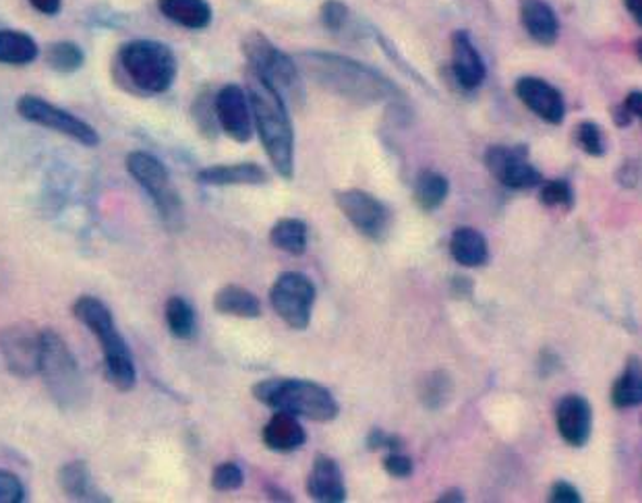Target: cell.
<instances>
[{
    "label": "cell",
    "instance_id": "36",
    "mask_svg": "<svg viewBox=\"0 0 642 503\" xmlns=\"http://www.w3.org/2000/svg\"><path fill=\"white\" fill-rule=\"evenodd\" d=\"M25 502L24 482L9 470H0V503Z\"/></svg>",
    "mask_w": 642,
    "mask_h": 503
},
{
    "label": "cell",
    "instance_id": "34",
    "mask_svg": "<svg viewBox=\"0 0 642 503\" xmlns=\"http://www.w3.org/2000/svg\"><path fill=\"white\" fill-rule=\"evenodd\" d=\"M576 141L578 145L589 154V156H603L605 154V143H603V131L593 120H585L576 129Z\"/></svg>",
    "mask_w": 642,
    "mask_h": 503
},
{
    "label": "cell",
    "instance_id": "10",
    "mask_svg": "<svg viewBox=\"0 0 642 503\" xmlns=\"http://www.w3.org/2000/svg\"><path fill=\"white\" fill-rule=\"evenodd\" d=\"M17 113L25 120L34 122V125H40V127H47L50 131H56L65 138L75 139L79 141L81 145H88V147H95L100 145V136L98 131L93 129L92 125H88L86 120L77 118L75 115H70L67 111L50 104L44 98L40 95H22L17 100Z\"/></svg>",
    "mask_w": 642,
    "mask_h": 503
},
{
    "label": "cell",
    "instance_id": "23",
    "mask_svg": "<svg viewBox=\"0 0 642 503\" xmlns=\"http://www.w3.org/2000/svg\"><path fill=\"white\" fill-rule=\"evenodd\" d=\"M158 9L166 20L187 29H206L211 24L207 0H158Z\"/></svg>",
    "mask_w": 642,
    "mask_h": 503
},
{
    "label": "cell",
    "instance_id": "6",
    "mask_svg": "<svg viewBox=\"0 0 642 503\" xmlns=\"http://www.w3.org/2000/svg\"><path fill=\"white\" fill-rule=\"evenodd\" d=\"M118 67L141 93L168 92L177 79L175 52L154 40H133L120 48Z\"/></svg>",
    "mask_w": 642,
    "mask_h": 503
},
{
    "label": "cell",
    "instance_id": "33",
    "mask_svg": "<svg viewBox=\"0 0 642 503\" xmlns=\"http://www.w3.org/2000/svg\"><path fill=\"white\" fill-rule=\"evenodd\" d=\"M243 482H245V475L236 462H222L220 466L214 468L211 487L220 493L236 491L239 487H243Z\"/></svg>",
    "mask_w": 642,
    "mask_h": 503
},
{
    "label": "cell",
    "instance_id": "14",
    "mask_svg": "<svg viewBox=\"0 0 642 503\" xmlns=\"http://www.w3.org/2000/svg\"><path fill=\"white\" fill-rule=\"evenodd\" d=\"M216 116L220 129L236 143H247L252 139V106L241 86L230 83L216 93Z\"/></svg>",
    "mask_w": 642,
    "mask_h": 503
},
{
    "label": "cell",
    "instance_id": "4",
    "mask_svg": "<svg viewBox=\"0 0 642 503\" xmlns=\"http://www.w3.org/2000/svg\"><path fill=\"white\" fill-rule=\"evenodd\" d=\"M48 394L63 411H81L90 400V388L75 354L67 343L54 332H40V366Z\"/></svg>",
    "mask_w": 642,
    "mask_h": 503
},
{
    "label": "cell",
    "instance_id": "18",
    "mask_svg": "<svg viewBox=\"0 0 642 503\" xmlns=\"http://www.w3.org/2000/svg\"><path fill=\"white\" fill-rule=\"evenodd\" d=\"M452 67L464 90H477L485 81V63L466 31L452 36Z\"/></svg>",
    "mask_w": 642,
    "mask_h": 503
},
{
    "label": "cell",
    "instance_id": "12",
    "mask_svg": "<svg viewBox=\"0 0 642 503\" xmlns=\"http://www.w3.org/2000/svg\"><path fill=\"white\" fill-rule=\"evenodd\" d=\"M0 354L7 369L22 377H34L40 366V332L25 323L9 325L0 332Z\"/></svg>",
    "mask_w": 642,
    "mask_h": 503
},
{
    "label": "cell",
    "instance_id": "9",
    "mask_svg": "<svg viewBox=\"0 0 642 503\" xmlns=\"http://www.w3.org/2000/svg\"><path fill=\"white\" fill-rule=\"evenodd\" d=\"M318 291L307 275L286 272L280 275L270 291V302L278 318L293 330H307L311 321Z\"/></svg>",
    "mask_w": 642,
    "mask_h": 503
},
{
    "label": "cell",
    "instance_id": "30",
    "mask_svg": "<svg viewBox=\"0 0 642 503\" xmlns=\"http://www.w3.org/2000/svg\"><path fill=\"white\" fill-rule=\"evenodd\" d=\"M166 323H168V330L175 338L191 340L195 336V327H197L195 309L189 305L187 298L170 297L166 302Z\"/></svg>",
    "mask_w": 642,
    "mask_h": 503
},
{
    "label": "cell",
    "instance_id": "35",
    "mask_svg": "<svg viewBox=\"0 0 642 503\" xmlns=\"http://www.w3.org/2000/svg\"><path fill=\"white\" fill-rule=\"evenodd\" d=\"M541 202L548 207H566L570 209L574 204L573 186L557 179L541 186Z\"/></svg>",
    "mask_w": 642,
    "mask_h": 503
},
{
    "label": "cell",
    "instance_id": "42",
    "mask_svg": "<svg viewBox=\"0 0 642 503\" xmlns=\"http://www.w3.org/2000/svg\"><path fill=\"white\" fill-rule=\"evenodd\" d=\"M31 7L44 15H56L61 11L63 0H29Z\"/></svg>",
    "mask_w": 642,
    "mask_h": 503
},
{
    "label": "cell",
    "instance_id": "29",
    "mask_svg": "<svg viewBox=\"0 0 642 503\" xmlns=\"http://www.w3.org/2000/svg\"><path fill=\"white\" fill-rule=\"evenodd\" d=\"M450 193V183L446 177L434 170H425L419 175L414 184V202L423 211H434L446 202Z\"/></svg>",
    "mask_w": 642,
    "mask_h": 503
},
{
    "label": "cell",
    "instance_id": "41",
    "mask_svg": "<svg viewBox=\"0 0 642 503\" xmlns=\"http://www.w3.org/2000/svg\"><path fill=\"white\" fill-rule=\"evenodd\" d=\"M550 502L557 503H578L580 502V493L574 489L570 482L560 480L551 487Z\"/></svg>",
    "mask_w": 642,
    "mask_h": 503
},
{
    "label": "cell",
    "instance_id": "46",
    "mask_svg": "<svg viewBox=\"0 0 642 503\" xmlns=\"http://www.w3.org/2000/svg\"><path fill=\"white\" fill-rule=\"evenodd\" d=\"M462 500H464V498H462V493H460V491H448V493H444V495H439V500H437V502H439V503H448V502L459 503V502H462Z\"/></svg>",
    "mask_w": 642,
    "mask_h": 503
},
{
    "label": "cell",
    "instance_id": "22",
    "mask_svg": "<svg viewBox=\"0 0 642 503\" xmlns=\"http://www.w3.org/2000/svg\"><path fill=\"white\" fill-rule=\"evenodd\" d=\"M521 20L528 36L541 44L553 47L560 34V24L550 4L545 0H521Z\"/></svg>",
    "mask_w": 642,
    "mask_h": 503
},
{
    "label": "cell",
    "instance_id": "5",
    "mask_svg": "<svg viewBox=\"0 0 642 503\" xmlns=\"http://www.w3.org/2000/svg\"><path fill=\"white\" fill-rule=\"evenodd\" d=\"M253 396L274 411L288 412L316 423H330L341 412L334 396L309 379H266L253 386Z\"/></svg>",
    "mask_w": 642,
    "mask_h": 503
},
{
    "label": "cell",
    "instance_id": "2",
    "mask_svg": "<svg viewBox=\"0 0 642 503\" xmlns=\"http://www.w3.org/2000/svg\"><path fill=\"white\" fill-rule=\"evenodd\" d=\"M247 98L264 150L282 179L295 175V133L282 95L249 70Z\"/></svg>",
    "mask_w": 642,
    "mask_h": 503
},
{
    "label": "cell",
    "instance_id": "45",
    "mask_svg": "<svg viewBox=\"0 0 642 503\" xmlns=\"http://www.w3.org/2000/svg\"><path fill=\"white\" fill-rule=\"evenodd\" d=\"M624 4H626V9L630 11V15H632L637 22H641L642 0H624Z\"/></svg>",
    "mask_w": 642,
    "mask_h": 503
},
{
    "label": "cell",
    "instance_id": "37",
    "mask_svg": "<svg viewBox=\"0 0 642 503\" xmlns=\"http://www.w3.org/2000/svg\"><path fill=\"white\" fill-rule=\"evenodd\" d=\"M346 7L343 2H338V0H330V2H325L323 7H321V22L323 25L328 27V29H332V31H338V29H343V25L346 22Z\"/></svg>",
    "mask_w": 642,
    "mask_h": 503
},
{
    "label": "cell",
    "instance_id": "38",
    "mask_svg": "<svg viewBox=\"0 0 642 503\" xmlns=\"http://www.w3.org/2000/svg\"><path fill=\"white\" fill-rule=\"evenodd\" d=\"M384 468L390 477L396 479H407L413 475V460L411 457L402 456L398 452H394L390 456L384 460Z\"/></svg>",
    "mask_w": 642,
    "mask_h": 503
},
{
    "label": "cell",
    "instance_id": "17",
    "mask_svg": "<svg viewBox=\"0 0 642 503\" xmlns=\"http://www.w3.org/2000/svg\"><path fill=\"white\" fill-rule=\"evenodd\" d=\"M307 493L321 503H341L346 500L345 479L334 457L316 456L313 468L307 477Z\"/></svg>",
    "mask_w": 642,
    "mask_h": 503
},
{
    "label": "cell",
    "instance_id": "31",
    "mask_svg": "<svg viewBox=\"0 0 642 503\" xmlns=\"http://www.w3.org/2000/svg\"><path fill=\"white\" fill-rule=\"evenodd\" d=\"M44 59H47V65L56 73H75V70L81 69L84 63H86V54L84 50L73 44V42H54L47 48L44 52Z\"/></svg>",
    "mask_w": 642,
    "mask_h": 503
},
{
    "label": "cell",
    "instance_id": "20",
    "mask_svg": "<svg viewBox=\"0 0 642 503\" xmlns=\"http://www.w3.org/2000/svg\"><path fill=\"white\" fill-rule=\"evenodd\" d=\"M59 485L65 491V495L73 502H113L108 495H104L95 482H93L92 470L84 460L67 462L59 470Z\"/></svg>",
    "mask_w": 642,
    "mask_h": 503
},
{
    "label": "cell",
    "instance_id": "27",
    "mask_svg": "<svg viewBox=\"0 0 642 503\" xmlns=\"http://www.w3.org/2000/svg\"><path fill=\"white\" fill-rule=\"evenodd\" d=\"M307 224L297 218H282L270 230V241L275 249L288 255H303L307 249Z\"/></svg>",
    "mask_w": 642,
    "mask_h": 503
},
{
    "label": "cell",
    "instance_id": "39",
    "mask_svg": "<svg viewBox=\"0 0 642 503\" xmlns=\"http://www.w3.org/2000/svg\"><path fill=\"white\" fill-rule=\"evenodd\" d=\"M368 448L369 450H391V452H398L402 448V441L396 437V435H388L382 429H373L368 435Z\"/></svg>",
    "mask_w": 642,
    "mask_h": 503
},
{
    "label": "cell",
    "instance_id": "3",
    "mask_svg": "<svg viewBox=\"0 0 642 503\" xmlns=\"http://www.w3.org/2000/svg\"><path fill=\"white\" fill-rule=\"evenodd\" d=\"M73 315L98 336L108 382L118 391H131L138 384V369L131 348L116 327L111 309L100 298L84 295L73 302Z\"/></svg>",
    "mask_w": 642,
    "mask_h": 503
},
{
    "label": "cell",
    "instance_id": "19",
    "mask_svg": "<svg viewBox=\"0 0 642 503\" xmlns=\"http://www.w3.org/2000/svg\"><path fill=\"white\" fill-rule=\"evenodd\" d=\"M197 181L209 186H241V184L268 183V172L253 164V162H241V164H218L207 166L197 172Z\"/></svg>",
    "mask_w": 642,
    "mask_h": 503
},
{
    "label": "cell",
    "instance_id": "26",
    "mask_svg": "<svg viewBox=\"0 0 642 503\" xmlns=\"http://www.w3.org/2000/svg\"><path fill=\"white\" fill-rule=\"evenodd\" d=\"M214 309L222 315L243 318V320H255L261 315V305L257 297L247 288L234 286V284H229L216 293Z\"/></svg>",
    "mask_w": 642,
    "mask_h": 503
},
{
    "label": "cell",
    "instance_id": "11",
    "mask_svg": "<svg viewBox=\"0 0 642 503\" xmlns=\"http://www.w3.org/2000/svg\"><path fill=\"white\" fill-rule=\"evenodd\" d=\"M336 206L348 222L375 243H382L390 232V211L377 197L361 189H346L334 193Z\"/></svg>",
    "mask_w": 642,
    "mask_h": 503
},
{
    "label": "cell",
    "instance_id": "24",
    "mask_svg": "<svg viewBox=\"0 0 642 503\" xmlns=\"http://www.w3.org/2000/svg\"><path fill=\"white\" fill-rule=\"evenodd\" d=\"M450 253L454 261L464 268H482L489 257L487 241L479 230L460 227L450 238Z\"/></svg>",
    "mask_w": 642,
    "mask_h": 503
},
{
    "label": "cell",
    "instance_id": "21",
    "mask_svg": "<svg viewBox=\"0 0 642 503\" xmlns=\"http://www.w3.org/2000/svg\"><path fill=\"white\" fill-rule=\"evenodd\" d=\"M305 441H307V434L295 414L275 411L274 416L264 427V443L272 452L288 454L303 448Z\"/></svg>",
    "mask_w": 642,
    "mask_h": 503
},
{
    "label": "cell",
    "instance_id": "43",
    "mask_svg": "<svg viewBox=\"0 0 642 503\" xmlns=\"http://www.w3.org/2000/svg\"><path fill=\"white\" fill-rule=\"evenodd\" d=\"M624 106H626V108H628V113H630V115L634 116V118H637V116H641L642 115V93L641 92L628 93V98H626V100H624Z\"/></svg>",
    "mask_w": 642,
    "mask_h": 503
},
{
    "label": "cell",
    "instance_id": "15",
    "mask_svg": "<svg viewBox=\"0 0 642 503\" xmlns=\"http://www.w3.org/2000/svg\"><path fill=\"white\" fill-rule=\"evenodd\" d=\"M555 425L568 446H587L593 429V409L589 400L578 394L564 396L555 409Z\"/></svg>",
    "mask_w": 642,
    "mask_h": 503
},
{
    "label": "cell",
    "instance_id": "44",
    "mask_svg": "<svg viewBox=\"0 0 642 503\" xmlns=\"http://www.w3.org/2000/svg\"><path fill=\"white\" fill-rule=\"evenodd\" d=\"M632 118H634V116L628 113V108H626L624 104L614 111V120H616L618 127H628V125L632 122Z\"/></svg>",
    "mask_w": 642,
    "mask_h": 503
},
{
    "label": "cell",
    "instance_id": "1",
    "mask_svg": "<svg viewBox=\"0 0 642 503\" xmlns=\"http://www.w3.org/2000/svg\"><path fill=\"white\" fill-rule=\"evenodd\" d=\"M305 73L328 92L357 104H377L398 90L382 73L330 52H305L298 56Z\"/></svg>",
    "mask_w": 642,
    "mask_h": 503
},
{
    "label": "cell",
    "instance_id": "8",
    "mask_svg": "<svg viewBox=\"0 0 642 503\" xmlns=\"http://www.w3.org/2000/svg\"><path fill=\"white\" fill-rule=\"evenodd\" d=\"M127 170L152 197L162 220L168 227L179 229L183 222V202L179 193L172 189L166 166L147 152H131L127 156Z\"/></svg>",
    "mask_w": 642,
    "mask_h": 503
},
{
    "label": "cell",
    "instance_id": "28",
    "mask_svg": "<svg viewBox=\"0 0 642 503\" xmlns=\"http://www.w3.org/2000/svg\"><path fill=\"white\" fill-rule=\"evenodd\" d=\"M642 400V379L641 365L637 359H630L626 371L618 377V382L612 388V402L614 407L624 411V409H634L639 407Z\"/></svg>",
    "mask_w": 642,
    "mask_h": 503
},
{
    "label": "cell",
    "instance_id": "16",
    "mask_svg": "<svg viewBox=\"0 0 642 503\" xmlns=\"http://www.w3.org/2000/svg\"><path fill=\"white\" fill-rule=\"evenodd\" d=\"M516 95L521 98V102L527 106L528 111H532L550 125H560L566 116V104L562 93L539 77L518 79Z\"/></svg>",
    "mask_w": 642,
    "mask_h": 503
},
{
    "label": "cell",
    "instance_id": "13",
    "mask_svg": "<svg viewBox=\"0 0 642 503\" xmlns=\"http://www.w3.org/2000/svg\"><path fill=\"white\" fill-rule=\"evenodd\" d=\"M485 164L489 172L510 189H532L541 184V172L528 162L527 147H505L493 145L485 154Z\"/></svg>",
    "mask_w": 642,
    "mask_h": 503
},
{
    "label": "cell",
    "instance_id": "25",
    "mask_svg": "<svg viewBox=\"0 0 642 503\" xmlns=\"http://www.w3.org/2000/svg\"><path fill=\"white\" fill-rule=\"evenodd\" d=\"M40 54L36 40L20 29H0V65L25 67Z\"/></svg>",
    "mask_w": 642,
    "mask_h": 503
},
{
    "label": "cell",
    "instance_id": "32",
    "mask_svg": "<svg viewBox=\"0 0 642 503\" xmlns=\"http://www.w3.org/2000/svg\"><path fill=\"white\" fill-rule=\"evenodd\" d=\"M191 115H193V120L204 138L214 139L218 136L220 125H218V116H216V95L211 93V90H204L197 95V100L193 102Z\"/></svg>",
    "mask_w": 642,
    "mask_h": 503
},
{
    "label": "cell",
    "instance_id": "7",
    "mask_svg": "<svg viewBox=\"0 0 642 503\" xmlns=\"http://www.w3.org/2000/svg\"><path fill=\"white\" fill-rule=\"evenodd\" d=\"M243 54L249 63V70L264 79L270 88L286 102H303V86L297 65L259 31H253L243 40Z\"/></svg>",
    "mask_w": 642,
    "mask_h": 503
},
{
    "label": "cell",
    "instance_id": "40",
    "mask_svg": "<svg viewBox=\"0 0 642 503\" xmlns=\"http://www.w3.org/2000/svg\"><path fill=\"white\" fill-rule=\"evenodd\" d=\"M450 394V382L441 375V373H437L434 379H429L427 382V388H425V396H423V400H425V404H429V400L432 398H436V402H434V409H437L439 404H441V398L444 396H448Z\"/></svg>",
    "mask_w": 642,
    "mask_h": 503
}]
</instances>
